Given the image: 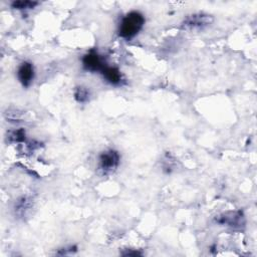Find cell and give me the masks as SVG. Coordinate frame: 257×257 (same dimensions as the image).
I'll list each match as a JSON object with an SVG mask.
<instances>
[{
    "mask_svg": "<svg viewBox=\"0 0 257 257\" xmlns=\"http://www.w3.org/2000/svg\"><path fill=\"white\" fill-rule=\"evenodd\" d=\"M100 73H101L102 77L104 78V80L111 85L120 86L124 83L123 75L117 67L109 66L106 64Z\"/></svg>",
    "mask_w": 257,
    "mask_h": 257,
    "instance_id": "52a82bcc",
    "label": "cell"
},
{
    "mask_svg": "<svg viewBox=\"0 0 257 257\" xmlns=\"http://www.w3.org/2000/svg\"><path fill=\"white\" fill-rule=\"evenodd\" d=\"M214 22V17L210 14L198 12L187 15L181 23L182 28L186 30H202Z\"/></svg>",
    "mask_w": 257,
    "mask_h": 257,
    "instance_id": "3957f363",
    "label": "cell"
},
{
    "mask_svg": "<svg viewBox=\"0 0 257 257\" xmlns=\"http://www.w3.org/2000/svg\"><path fill=\"white\" fill-rule=\"evenodd\" d=\"M121 255L123 256H141L142 253L138 250H132V249H125L124 252H121Z\"/></svg>",
    "mask_w": 257,
    "mask_h": 257,
    "instance_id": "4fadbf2b",
    "label": "cell"
},
{
    "mask_svg": "<svg viewBox=\"0 0 257 257\" xmlns=\"http://www.w3.org/2000/svg\"><path fill=\"white\" fill-rule=\"evenodd\" d=\"M8 142L12 144H21L26 142V134L24 128H18L10 132L8 135Z\"/></svg>",
    "mask_w": 257,
    "mask_h": 257,
    "instance_id": "8fae6325",
    "label": "cell"
},
{
    "mask_svg": "<svg viewBox=\"0 0 257 257\" xmlns=\"http://www.w3.org/2000/svg\"><path fill=\"white\" fill-rule=\"evenodd\" d=\"M146 19L140 11L127 12L121 17L117 27L118 36L125 40H132L135 38L144 28Z\"/></svg>",
    "mask_w": 257,
    "mask_h": 257,
    "instance_id": "6da1fadb",
    "label": "cell"
},
{
    "mask_svg": "<svg viewBox=\"0 0 257 257\" xmlns=\"http://www.w3.org/2000/svg\"><path fill=\"white\" fill-rule=\"evenodd\" d=\"M82 67L88 72H101L106 65L102 56L95 50L90 49L81 58Z\"/></svg>",
    "mask_w": 257,
    "mask_h": 257,
    "instance_id": "5b68a950",
    "label": "cell"
},
{
    "mask_svg": "<svg viewBox=\"0 0 257 257\" xmlns=\"http://www.w3.org/2000/svg\"><path fill=\"white\" fill-rule=\"evenodd\" d=\"M215 222L221 226H227L233 229H241L245 225V216L242 211H228L215 218Z\"/></svg>",
    "mask_w": 257,
    "mask_h": 257,
    "instance_id": "277c9868",
    "label": "cell"
},
{
    "mask_svg": "<svg viewBox=\"0 0 257 257\" xmlns=\"http://www.w3.org/2000/svg\"><path fill=\"white\" fill-rule=\"evenodd\" d=\"M39 2L36 1H30V0H17L11 2V7L13 9L19 10V11H26V10H32L34 9Z\"/></svg>",
    "mask_w": 257,
    "mask_h": 257,
    "instance_id": "30bf717a",
    "label": "cell"
},
{
    "mask_svg": "<svg viewBox=\"0 0 257 257\" xmlns=\"http://www.w3.org/2000/svg\"><path fill=\"white\" fill-rule=\"evenodd\" d=\"M120 155L116 150L108 149L101 152L98 156L97 169L101 175H109L113 173L119 166Z\"/></svg>",
    "mask_w": 257,
    "mask_h": 257,
    "instance_id": "7a4b0ae2",
    "label": "cell"
},
{
    "mask_svg": "<svg viewBox=\"0 0 257 257\" xmlns=\"http://www.w3.org/2000/svg\"><path fill=\"white\" fill-rule=\"evenodd\" d=\"M32 207H33V202L31 200V198H29L27 196H23V197L19 198L15 203V206H14L15 215H17L19 218L23 219L31 212Z\"/></svg>",
    "mask_w": 257,
    "mask_h": 257,
    "instance_id": "ba28073f",
    "label": "cell"
},
{
    "mask_svg": "<svg viewBox=\"0 0 257 257\" xmlns=\"http://www.w3.org/2000/svg\"><path fill=\"white\" fill-rule=\"evenodd\" d=\"M17 78L23 87H28L34 79V66L29 61H23L17 68Z\"/></svg>",
    "mask_w": 257,
    "mask_h": 257,
    "instance_id": "8992f818",
    "label": "cell"
},
{
    "mask_svg": "<svg viewBox=\"0 0 257 257\" xmlns=\"http://www.w3.org/2000/svg\"><path fill=\"white\" fill-rule=\"evenodd\" d=\"M73 97L78 103H86L89 100L90 92L87 87L83 85L76 86L73 91Z\"/></svg>",
    "mask_w": 257,
    "mask_h": 257,
    "instance_id": "9c48e42d",
    "label": "cell"
},
{
    "mask_svg": "<svg viewBox=\"0 0 257 257\" xmlns=\"http://www.w3.org/2000/svg\"><path fill=\"white\" fill-rule=\"evenodd\" d=\"M77 250V247L76 246H70V247H67V248H63V249H60V251L57 253L59 255H67V254H72L74 252H76Z\"/></svg>",
    "mask_w": 257,
    "mask_h": 257,
    "instance_id": "7c38bea8",
    "label": "cell"
}]
</instances>
